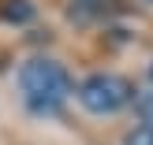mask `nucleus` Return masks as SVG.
<instances>
[{"label":"nucleus","mask_w":153,"mask_h":145,"mask_svg":"<svg viewBox=\"0 0 153 145\" xmlns=\"http://www.w3.org/2000/svg\"><path fill=\"white\" fill-rule=\"evenodd\" d=\"M19 89L34 116H56L67 104V97L75 93V78L60 60L34 56L19 67Z\"/></svg>","instance_id":"nucleus-1"},{"label":"nucleus","mask_w":153,"mask_h":145,"mask_svg":"<svg viewBox=\"0 0 153 145\" xmlns=\"http://www.w3.org/2000/svg\"><path fill=\"white\" fill-rule=\"evenodd\" d=\"M37 15V7L30 4V0H0V19L11 22V26H22V22H30Z\"/></svg>","instance_id":"nucleus-3"},{"label":"nucleus","mask_w":153,"mask_h":145,"mask_svg":"<svg viewBox=\"0 0 153 145\" xmlns=\"http://www.w3.org/2000/svg\"><path fill=\"white\" fill-rule=\"evenodd\" d=\"M149 86H153V63H149Z\"/></svg>","instance_id":"nucleus-6"},{"label":"nucleus","mask_w":153,"mask_h":145,"mask_svg":"<svg viewBox=\"0 0 153 145\" xmlns=\"http://www.w3.org/2000/svg\"><path fill=\"white\" fill-rule=\"evenodd\" d=\"M134 93H138L134 82L123 78V74H116V71H97L90 78H82L79 89H75L79 104L90 116H116V112H123L134 101Z\"/></svg>","instance_id":"nucleus-2"},{"label":"nucleus","mask_w":153,"mask_h":145,"mask_svg":"<svg viewBox=\"0 0 153 145\" xmlns=\"http://www.w3.org/2000/svg\"><path fill=\"white\" fill-rule=\"evenodd\" d=\"M123 145H153V127H131L123 134Z\"/></svg>","instance_id":"nucleus-5"},{"label":"nucleus","mask_w":153,"mask_h":145,"mask_svg":"<svg viewBox=\"0 0 153 145\" xmlns=\"http://www.w3.org/2000/svg\"><path fill=\"white\" fill-rule=\"evenodd\" d=\"M134 116L142 119V127H153V89H146V93H134Z\"/></svg>","instance_id":"nucleus-4"}]
</instances>
